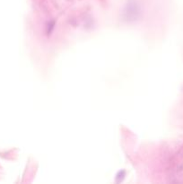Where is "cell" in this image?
Listing matches in <instances>:
<instances>
[]
</instances>
